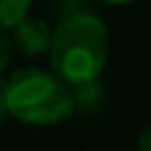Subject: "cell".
<instances>
[{
    "label": "cell",
    "instance_id": "1",
    "mask_svg": "<svg viewBox=\"0 0 151 151\" xmlns=\"http://www.w3.org/2000/svg\"><path fill=\"white\" fill-rule=\"evenodd\" d=\"M50 73L65 83L98 81L108 63V28L96 13H81L55 23L48 45Z\"/></svg>",
    "mask_w": 151,
    "mask_h": 151
},
{
    "label": "cell",
    "instance_id": "2",
    "mask_svg": "<svg viewBox=\"0 0 151 151\" xmlns=\"http://www.w3.org/2000/svg\"><path fill=\"white\" fill-rule=\"evenodd\" d=\"M8 116L30 126H55L73 116L70 88L50 70L28 65L5 81Z\"/></svg>",
    "mask_w": 151,
    "mask_h": 151
},
{
    "label": "cell",
    "instance_id": "3",
    "mask_svg": "<svg viewBox=\"0 0 151 151\" xmlns=\"http://www.w3.org/2000/svg\"><path fill=\"white\" fill-rule=\"evenodd\" d=\"M50 30L53 28L43 18H25L13 28L10 45L18 48L20 55H28V58L43 55L48 53V45H50Z\"/></svg>",
    "mask_w": 151,
    "mask_h": 151
},
{
    "label": "cell",
    "instance_id": "4",
    "mask_svg": "<svg viewBox=\"0 0 151 151\" xmlns=\"http://www.w3.org/2000/svg\"><path fill=\"white\" fill-rule=\"evenodd\" d=\"M70 88V98H73V111L81 113H98L106 106V88L98 81H88V83H78V86H68Z\"/></svg>",
    "mask_w": 151,
    "mask_h": 151
},
{
    "label": "cell",
    "instance_id": "5",
    "mask_svg": "<svg viewBox=\"0 0 151 151\" xmlns=\"http://www.w3.org/2000/svg\"><path fill=\"white\" fill-rule=\"evenodd\" d=\"M33 0H0V33L13 30L20 20L28 18Z\"/></svg>",
    "mask_w": 151,
    "mask_h": 151
},
{
    "label": "cell",
    "instance_id": "6",
    "mask_svg": "<svg viewBox=\"0 0 151 151\" xmlns=\"http://www.w3.org/2000/svg\"><path fill=\"white\" fill-rule=\"evenodd\" d=\"M93 3L96 0H53L50 3V13L58 20L70 15H81V13H93Z\"/></svg>",
    "mask_w": 151,
    "mask_h": 151
},
{
    "label": "cell",
    "instance_id": "7",
    "mask_svg": "<svg viewBox=\"0 0 151 151\" xmlns=\"http://www.w3.org/2000/svg\"><path fill=\"white\" fill-rule=\"evenodd\" d=\"M10 55H13V45H10V38L5 33H0V73L10 63Z\"/></svg>",
    "mask_w": 151,
    "mask_h": 151
},
{
    "label": "cell",
    "instance_id": "8",
    "mask_svg": "<svg viewBox=\"0 0 151 151\" xmlns=\"http://www.w3.org/2000/svg\"><path fill=\"white\" fill-rule=\"evenodd\" d=\"M134 151H151V126H149V129H144V131L139 134Z\"/></svg>",
    "mask_w": 151,
    "mask_h": 151
},
{
    "label": "cell",
    "instance_id": "9",
    "mask_svg": "<svg viewBox=\"0 0 151 151\" xmlns=\"http://www.w3.org/2000/svg\"><path fill=\"white\" fill-rule=\"evenodd\" d=\"M8 119L10 116H8V108H5V81L0 78V126L5 124Z\"/></svg>",
    "mask_w": 151,
    "mask_h": 151
},
{
    "label": "cell",
    "instance_id": "10",
    "mask_svg": "<svg viewBox=\"0 0 151 151\" xmlns=\"http://www.w3.org/2000/svg\"><path fill=\"white\" fill-rule=\"evenodd\" d=\"M101 3H108V5H131L136 0H101Z\"/></svg>",
    "mask_w": 151,
    "mask_h": 151
}]
</instances>
